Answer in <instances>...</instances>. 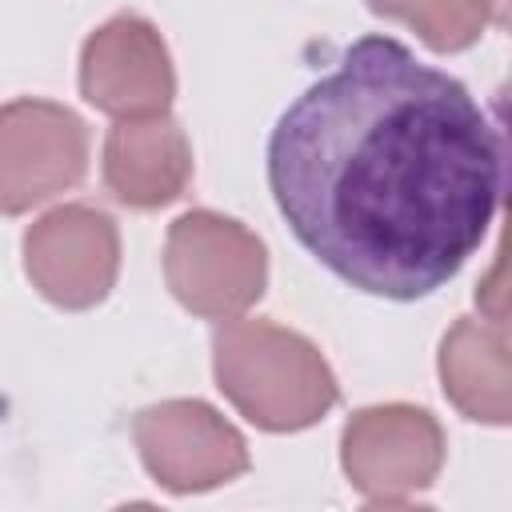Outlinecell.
Listing matches in <instances>:
<instances>
[{
	"label": "cell",
	"instance_id": "obj_1",
	"mask_svg": "<svg viewBox=\"0 0 512 512\" xmlns=\"http://www.w3.org/2000/svg\"><path fill=\"white\" fill-rule=\"evenodd\" d=\"M292 236L344 284L420 300L484 244L504 192L496 120L392 36H360L268 136Z\"/></svg>",
	"mask_w": 512,
	"mask_h": 512
},
{
	"label": "cell",
	"instance_id": "obj_2",
	"mask_svg": "<svg viewBox=\"0 0 512 512\" xmlns=\"http://www.w3.org/2000/svg\"><path fill=\"white\" fill-rule=\"evenodd\" d=\"M212 376L224 400L264 432H304L340 400L324 352L276 320H228L212 332Z\"/></svg>",
	"mask_w": 512,
	"mask_h": 512
},
{
	"label": "cell",
	"instance_id": "obj_3",
	"mask_svg": "<svg viewBox=\"0 0 512 512\" xmlns=\"http://www.w3.org/2000/svg\"><path fill=\"white\" fill-rule=\"evenodd\" d=\"M164 280L192 316L232 320L264 296L268 248L240 220L192 208L168 224Z\"/></svg>",
	"mask_w": 512,
	"mask_h": 512
},
{
	"label": "cell",
	"instance_id": "obj_4",
	"mask_svg": "<svg viewBox=\"0 0 512 512\" xmlns=\"http://www.w3.org/2000/svg\"><path fill=\"white\" fill-rule=\"evenodd\" d=\"M444 428L420 404H372L340 432V468L368 504H404L444 468Z\"/></svg>",
	"mask_w": 512,
	"mask_h": 512
},
{
	"label": "cell",
	"instance_id": "obj_5",
	"mask_svg": "<svg viewBox=\"0 0 512 512\" xmlns=\"http://www.w3.org/2000/svg\"><path fill=\"white\" fill-rule=\"evenodd\" d=\"M88 172V124L56 104L20 96L0 104V216H24Z\"/></svg>",
	"mask_w": 512,
	"mask_h": 512
},
{
	"label": "cell",
	"instance_id": "obj_6",
	"mask_svg": "<svg viewBox=\"0 0 512 512\" xmlns=\"http://www.w3.org/2000/svg\"><path fill=\"white\" fill-rule=\"evenodd\" d=\"M132 440L148 476L176 496L220 488L252 464L240 428L204 400H160L140 408Z\"/></svg>",
	"mask_w": 512,
	"mask_h": 512
},
{
	"label": "cell",
	"instance_id": "obj_7",
	"mask_svg": "<svg viewBox=\"0 0 512 512\" xmlns=\"http://www.w3.org/2000/svg\"><path fill=\"white\" fill-rule=\"evenodd\" d=\"M24 276L64 312L104 304L120 276L116 220L92 204H60L44 212L24 232Z\"/></svg>",
	"mask_w": 512,
	"mask_h": 512
},
{
	"label": "cell",
	"instance_id": "obj_8",
	"mask_svg": "<svg viewBox=\"0 0 512 512\" xmlns=\"http://www.w3.org/2000/svg\"><path fill=\"white\" fill-rule=\"evenodd\" d=\"M80 96L112 120L168 112L176 96V68L156 24L136 12L104 20L80 48Z\"/></svg>",
	"mask_w": 512,
	"mask_h": 512
},
{
	"label": "cell",
	"instance_id": "obj_9",
	"mask_svg": "<svg viewBox=\"0 0 512 512\" xmlns=\"http://www.w3.org/2000/svg\"><path fill=\"white\" fill-rule=\"evenodd\" d=\"M104 188L136 212H156L192 184V144L168 112L116 120L104 136Z\"/></svg>",
	"mask_w": 512,
	"mask_h": 512
},
{
	"label": "cell",
	"instance_id": "obj_10",
	"mask_svg": "<svg viewBox=\"0 0 512 512\" xmlns=\"http://www.w3.org/2000/svg\"><path fill=\"white\" fill-rule=\"evenodd\" d=\"M436 372L460 416L492 428L508 424V340L500 320L460 316L440 340Z\"/></svg>",
	"mask_w": 512,
	"mask_h": 512
},
{
	"label": "cell",
	"instance_id": "obj_11",
	"mask_svg": "<svg viewBox=\"0 0 512 512\" xmlns=\"http://www.w3.org/2000/svg\"><path fill=\"white\" fill-rule=\"evenodd\" d=\"M368 8L408 24L432 52H464L488 24H500L492 0H368Z\"/></svg>",
	"mask_w": 512,
	"mask_h": 512
},
{
	"label": "cell",
	"instance_id": "obj_12",
	"mask_svg": "<svg viewBox=\"0 0 512 512\" xmlns=\"http://www.w3.org/2000/svg\"><path fill=\"white\" fill-rule=\"evenodd\" d=\"M492 4H496V16H500V24H504V20H508V0H492Z\"/></svg>",
	"mask_w": 512,
	"mask_h": 512
}]
</instances>
